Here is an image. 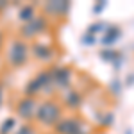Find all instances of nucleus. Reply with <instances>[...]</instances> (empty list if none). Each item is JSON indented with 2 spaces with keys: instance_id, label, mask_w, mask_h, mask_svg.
Returning a JSON list of instances; mask_svg holds the SVG:
<instances>
[{
  "instance_id": "obj_5",
  "label": "nucleus",
  "mask_w": 134,
  "mask_h": 134,
  "mask_svg": "<svg viewBox=\"0 0 134 134\" xmlns=\"http://www.w3.org/2000/svg\"><path fill=\"white\" fill-rule=\"evenodd\" d=\"M72 68L68 66H57V68H52V81L54 86H59L63 90H68L70 88V81H72Z\"/></svg>"
},
{
  "instance_id": "obj_17",
  "label": "nucleus",
  "mask_w": 134,
  "mask_h": 134,
  "mask_svg": "<svg viewBox=\"0 0 134 134\" xmlns=\"http://www.w3.org/2000/svg\"><path fill=\"white\" fill-rule=\"evenodd\" d=\"M113 124V114H105V120H104V125H111Z\"/></svg>"
},
{
  "instance_id": "obj_20",
  "label": "nucleus",
  "mask_w": 134,
  "mask_h": 134,
  "mask_svg": "<svg viewBox=\"0 0 134 134\" xmlns=\"http://www.w3.org/2000/svg\"><path fill=\"white\" fill-rule=\"evenodd\" d=\"M2 100H4V90H2V86H0V105H2Z\"/></svg>"
},
{
  "instance_id": "obj_12",
  "label": "nucleus",
  "mask_w": 134,
  "mask_h": 134,
  "mask_svg": "<svg viewBox=\"0 0 134 134\" xmlns=\"http://www.w3.org/2000/svg\"><path fill=\"white\" fill-rule=\"evenodd\" d=\"M100 57H104L105 61H109V63L116 61V66H118V64H120V59H122V54L113 50V48H105V50L100 52Z\"/></svg>"
},
{
  "instance_id": "obj_9",
  "label": "nucleus",
  "mask_w": 134,
  "mask_h": 134,
  "mask_svg": "<svg viewBox=\"0 0 134 134\" xmlns=\"http://www.w3.org/2000/svg\"><path fill=\"white\" fill-rule=\"evenodd\" d=\"M32 54L40 59V61H50L54 57V48L47 43H34L32 45Z\"/></svg>"
},
{
  "instance_id": "obj_7",
  "label": "nucleus",
  "mask_w": 134,
  "mask_h": 134,
  "mask_svg": "<svg viewBox=\"0 0 134 134\" xmlns=\"http://www.w3.org/2000/svg\"><path fill=\"white\" fill-rule=\"evenodd\" d=\"M70 7H72L70 2H47V4H43V11H45L47 18H48V16L64 18V16L68 14Z\"/></svg>"
},
{
  "instance_id": "obj_8",
  "label": "nucleus",
  "mask_w": 134,
  "mask_h": 134,
  "mask_svg": "<svg viewBox=\"0 0 134 134\" xmlns=\"http://www.w3.org/2000/svg\"><path fill=\"white\" fill-rule=\"evenodd\" d=\"M63 104L68 107V109H79L81 105H82V95L81 91H77V90H73V88H68L66 91H64V97H63Z\"/></svg>"
},
{
  "instance_id": "obj_18",
  "label": "nucleus",
  "mask_w": 134,
  "mask_h": 134,
  "mask_svg": "<svg viewBox=\"0 0 134 134\" xmlns=\"http://www.w3.org/2000/svg\"><path fill=\"white\" fill-rule=\"evenodd\" d=\"M84 41L88 43V45H91V43H95V36H91V34H88V36H84Z\"/></svg>"
},
{
  "instance_id": "obj_10",
  "label": "nucleus",
  "mask_w": 134,
  "mask_h": 134,
  "mask_svg": "<svg viewBox=\"0 0 134 134\" xmlns=\"http://www.w3.org/2000/svg\"><path fill=\"white\" fill-rule=\"evenodd\" d=\"M120 36H122V32H120V27L113 25V27H109V29L105 31V36L102 38V45H105L107 48H111V47L114 45V41H116Z\"/></svg>"
},
{
  "instance_id": "obj_11",
  "label": "nucleus",
  "mask_w": 134,
  "mask_h": 134,
  "mask_svg": "<svg viewBox=\"0 0 134 134\" xmlns=\"http://www.w3.org/2000/svg\"><path fill=\"white\" fill-rule=\"evenodd\" d=\"M38 14H36V7L34 5H23L20 9V20L21 21H31V20H34Z\"/></svg>"
},
{
  "instance_id": "obj_1",
  "label": "nucleus",
  "mask_w": 134,
  "mask_h": 134,
  "mask_svg": "<svg viewBox=\"0 0 134 134\" xmlns=\"http://www.w3.org/2000/svg\"><path fill=\"white\" fill-rule=\"evenodd\" d=\"M63 118V104L57 100H43L38 104V109L34 114V120L43 127H55Z\"/></svg>"
},
{
  "instance_id": "obj_15",
  "label": "nucleus",
  "mask_w": 134,
  "mask_h": 134,
  "mask_svg": "<svg viewBox=\"0 0 134 134\" xmlns=\"http://www.w3.org/2000/svg\"><path fill=\"white\" fill-rule=\"evenodd\" d=\"M102 27H104V23H100V21H98V23H93V25H90V27H88V34L95 36L97 32H100V29H102Z\"/></svg>"
},
{
  "instance_id": "obj_14",
  "label": "nucleus",
  "mask_w": 134,
  "mask_h": 134,
  "mask_svg": "<svg viewBox=\"0 0 134 134\" xmlns=\"http://www.w3.org/2000/svg\"><path fill=\"white\" fill-rule=\"evenodd\" d=\"M14 134H38V132H36V129L31 124H25V125H21L20 129H16Z\"/></svg>"
},
{
  "instance_id": "obj_19",
  "label": "nucleus",
  "mask_w": 134,
  "mask_h": 134,
  "mask_svg": "<svg viewBox=\"0 0 134 134\" xmlns=\"http://www.w3.org/2000/svg\"><path fill=\"white\" fill-rule=\"evenodd\" d=\"M2 45H4V32L0 31V50H2Z\"/></svg>"
},
{
  "instance_id": "obj_2",
  "label": "nucleus",
  "mask_w": 134,
  "mask_h": 134,
  "mask_svg": "<svg viewBox=\"0 0 134 134\" xmlns=\"http://www.w3.org/2000/svg\"><path fill=\"white\" fill-rule=\"evenodd\" d=\"M7 64L11 68H20L29 61V45L23 40H13L7 47Z\"/></svg>"
},
{
  "instance_id": "obj_4",
  "label": "nucleus",
  "mask_w": 134,
  "mask_h": 134,
  "mask_svg": "<svg viewBox=\"0 0 134 134\" xmlns=\"http://www.w3.org/2000/svg\"><path fill=\"white\" fill-rule=\"evenodd\" d=\"M48 29V18L47 16H36L34 20L23 23L21 27V36L23 38H34L38 34H43V32Z\"/></svg>"
},
{
  "instance_id": "obj_6",
  "label": "nucleus",
  "mask_w": 134,
  "mask_h": 134,
  "mask_svg": "<svg viewBox=\"0 0 134 134\" xmlns=\"http://www.w3.org/2000/svg\"><path fill=\"white\" fill-rule=\"evenodd\" d=\"M36 109H38V100L36 98H31V97L21 98L20 102H18V105H16L18 116L25 118V120H32L34 114H36Z\"/></svg>"
},
{
  "instance_id": "obj_3",
  "label": "nucleus",
  "mask_w": 134,
  "mask_h": 134,
  "mask_svg": "<svg viewBox=\"0 0 134 134\" xmlns=\"http://www.w3.org/2000/svg\"><path fill=\"white\" fill-rule=\"evenodd\" d=\"M54 131L55 134H90V129L81 116H63Z\"/></svg>"
},
{
  "instance_id": "obj_16",
  "label": "nucleus",
  "mask_w": 134,
  "mask_h": 134,
  "mask_svg": "<svg viewBox=\"0 0 134 134\" xmlns=\"http://www.w3.org/2000/svg\"><path fill=\"white\" fill-rule=\"evenodd\" d=\"M104 7H105V2H98L97 5H93V13H95V14H98Z\"/></svg>"
},
{
  "instance_id": "obj_13",
  "label": "nucleus",
  "mask_w": 134,
  "mask_h": 134,
  "mask_svg": "<svg viewBox=\"0 0 134 134\" xmlns=\"http://www.w3.org/2000/svg\"><path fill=\"white\" fill-rule=\"evenodd\" d=\"M14 125H16V120H14V118H7V120H4V124H2V127H0V134L13 132Z\"/></svg>"
}]
</instances>
